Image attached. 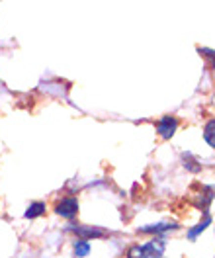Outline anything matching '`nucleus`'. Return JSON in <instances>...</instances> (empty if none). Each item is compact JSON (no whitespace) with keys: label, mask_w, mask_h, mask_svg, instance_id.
Returning a JSON list of instances; mask_svg holds the SVG:
<instances>
[{"label":"nucleus","mask_w":215,"mask_h":258,"mask_svg":"<svg viewBox=\"0 0 215 258\" xmlns=\"http://www.w3.org/2000/svg\"><path fill=\"white\" fill-rule=\"evenodd\" d=\"M166 241L165 237H157L145 244H135L127 250V258H163Z\"/></svg>","instance_id":"obj_1"},{"label":"nucleus","mask_w":215,"mask_h":258,"mask_svg":"<svg viewBox=\"0 0 215 258\" xmlns=\"http://www.w3.org/2000/svg\"><path fill=\"white\" fill-rule=\"evenodd\" d=\"M55 211H57V215H61V217L75 219L77 213H79V200H77V198H70V196L61 198V200L57 202V206H55Z\"/></svg>","instance_id":"obj_2"},{"label":"nucleus","mask_w":215,"mask_h":258,"mask_svg":"<svg viewBox=\"0 0 215 258\" xmlns=\"http://www.w3.org/2000/svg\"><path fill=\"white\" fill-rule=\"evenodd\" d=\"M176 129H178V119L172 117V115H165L157 121V131L163 139H170L176 133Z\"/></svg>","instance_id":"obj_3"},{"label":"nucleus","mask_w":215,"mask_h":258,"mask_svg":"<svg viewBox=\"0 0 215 258\" xmlns=\"http://www.w3.org/2000/svg\"><path fill=\"white\" fill-rule=\"evenodd\" d=\"M176 223H170V221H165V223H155V225H145L141 227L139 231L141 233H153V235H157V237H163L166 231H170V229H176Z\"/></svg>","instance_id":"obj_4"},{"label":"nucleus","mask_w":215,"mask_h":258,"mask_svg":"<svg viewBox=\"0 0 215 258\" xmlns=\"http://www.w3.org/2000/svg\"><path fill=\"white\" fill-rule=\"evenodd\" d=\"M70 229L84 239H104V231L100 229H92V227H70Z\"/></svg>","instance_id":"obj_5"},{"label":"nucleus","mask_w":215,"mask_h":258,"mask_svg":"<svg viewBox=\"0 0 215 258\" xmlns=\"http://www.w3.org/2000/svg\"><path fill=\"white\" fill-rule=\"evenodd\" d=\"M203 139H205L207 145L215 149V119H209L205 123V127H203Z\"/></svg>","instance_id":"obj_6"},{"label":"nucleus","mask_w":215,"mask_h":258,"mask_svg":"<svg viewBox=\"0 0 215 258\" xmlns=\"http://www.w3.org/2000/svg\"><path fill=\"white\" fill-rule=\"evenodd\" d=\"M43 213H45V204L43 202H35L26 210V219H35V217H39Z\"/></svg>","instance_id":"obj_7"},{"label":"nucleus","mask_w":215,"mask_h":258,"mask_svg":"<svg viewBox=\"0 0 215 258\" xmlns=\"http://www.w3.org/2000/svg\"><path fill=\"white\" fill-rule=\"evenodd\" d=\"M90 252V244H88V241H84V239H81V241L75 242V254L77 256H86Z\"/></svg>","instance_id":"obj_8"},{"label":"nucleus","mask_w":215,"mask_h":258,"mask_svg":"<svg viewBox=\"0 0 215 258\" xmlns=\"http://www.w3.org/2000/svg\"><path fill=\"white\" fill-rule=\"evenodd\" d=\"M207 225H209V217L205 215V219H203V223H198V225H196V227H194V229H192V231H190V233H188V237H190V239L194 241V239L198 237L199 233H203V231H205V227H207Z\"/></svg>","instance_id":"obj_9"},{"label":"nucleus","mask_w":215,"mask_h":258,"mask_svg":"<svg viewBox=\"0 0 215 258\" xmlns=\"http://www.w3.org/2000/svg\"><path fill=\"white\" fill-rule=\"evenodd\" d=\"M199 53L205 55V57L209 59V64L215 69V51H211V49H207V47H199Z\"/></svg>","instance_id":"obj_10"}]
</instances>
